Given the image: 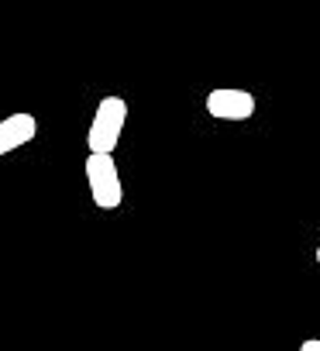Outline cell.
<instances>
[{"instance_id": "cell-1", "label": "cell", "mask_w": 320, "mask_h": 351, "mask_svg": "<svg viewBox=\"0 0 320 351\" xmlns=\"http://www.w3.org/2000/svg\"><path fill=\"white\" fill-rule=\"evenodd\" d=\"M86 186L90 197L100 210H117L124 200V186H121V172L114 162V152H90L86 155Z\"/></svg>"}, {"instance_id": "cell-4", "label": "cell", "mask_w": 320, "mask_h": 351, "mask_svg": "<svg viewBox=\"0 0 320 351\" xmlns=\"http://www.w3.org/2000/svg\"><path fill=\"white\" fill-rule=\"evenodd\" d=\"M35 134H38L35 114H25V110H21V114L4 117V121H0V155H11L14 148L28 145Z\"/></svg>"}, {"instance_id": "cell-6", "label": "cell", "mask_w": 320, "mask_h": 351, "mask_svg": "<svg viewBox=\"0 0 320 351\" xmlns=\"http://www.w3.org/2000/svg\"><path fill=\"white\" fill-rule=\"evenodd\" d=\"M313 258H317V265H320V245H317V255H313Z\"/></svg>"}, {"instance_id": "cell-3", "label": "cell", "mask_w": 320, "mask_h": 351, "mask_svg": "<svg viewBox=\"0 0 320 351\" xmlns=\"http://www.w3.org/2000/svg\"><path fill=\"white\" fill-rule=\"evenodd\" d=\"M207 114L217 121H248L255 114V97L248 90H234V86H217L207 93L204 100Z\"/></svg>"}, {"instance_id": "cell-5", "label": "cell", "mask_w": 320, "mask_h": 351, "mask_svg": "<svg viewBox=\"0 0 320 351\" xmlns=\"http://www.w3.org/2000/svg\"><path fill=\"white\" fill-rule=\"evenodd\" d=\"M299 348H303V351H320V341H303Z\"/></svg>"}, {"instance_id": "cell-2", "label": "cell", "mask_w": 320, "mask_h": 351, "mask_svg": "<svg viewBox=\"0 0 320 351\" xmlns=\"http://www.w3.org/2000/svg\"><path fill=\"white\" fill-rule=\"evenodd\" d=\"M124 124H127V100L124 97H103L93 121H90V131H86L90 152H114Z\"/></svg>"}]
</instances>
